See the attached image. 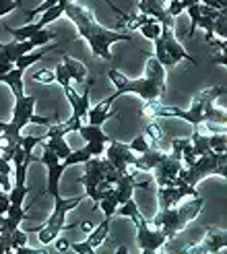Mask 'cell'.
I'll return each mask as SVG.
<instances>
[{"label": "cell", "instance_id": "6da1fadb", "mask_svg": "<svg viewBox=\"0 0 227 254\" xmlns=\"http://www.w3.org/2000/svg\"><path fill=\"white\" fill-rule=\"evenodd\" d=\"M64 15L74 23L79 35L85 37L87 44H89L93 56L97 58H104V60H112V52H110V46L116 44V42H132V37L128 33H122V31H112L106 29L104 25H99L95 21V15L89 6H83L77 2H70L64 6Z\"/></svg>", "mask_w": 227, "mask_h": 254}, {"label": "cell", "instance_id": "7a4b0ae2", "mask_svg": "<svg viewBox=\"0 0 227 254\" xmlns=\"http://www.w3.org/2000/svg\"><path fill=\"white\" fill-rule=\"evenodd\" d=\"M203 209H205V198L196 194V196H192V200L184 202V205L178 202L175 207L159 209L153 223H155V227L163 230V234L168 236V240H171V238H175L178 232H182L192 219H196Z\"/></svg>", "mask_w": 227, "mask_h": 254}, {"label": "cell", "instance_id": "3957f363", "mask_svg": "<svg viewBox=\"0 0 227 254\" xmlns=\"http://www.w3.org/2000/svg\"><path fill=\"white\" fill-rule=\"evenodd\" d=\"M207 176H221L227 178V155L225 153H215L209 151L205 155H198L192 166H188L178 172V178L184 184H190L196 188V184Z\"/></svg>", "mask_w": 227, "mask_h": 254}, {"label": "cell", "instance_id": "277c9868", "mask_svg": "<svg viewBox=\"0 0 227 254\" xmlns=\"http://www.w3.org/2000/svg\"><path fill=\"white\" fill-rule=\"evenodd\" d=\"M54 198V211L50 215V219L46 221V225L42 227H33L37 230V236H40V242L44 246H50L54 240L60 236V232L66 227V213L77 209L81 202H83V196H77V198H62L60 194L52 196Z\"/></svg>", "mask_w": 227, "mask_h": 254}, {"label": "cell", "instance_id": "5b68a950", "mask_svg": "<svg viewBox=\"0 0 227 254\" xmlns=\"http://www.w3.org/2000/svg\"><path fill=\"white\" fill-rule=\"evenodd\" d=\"M108 77L110 81L114 83V87H116V91H114V99L120 97V95H126V93H134L138 97H143L145 101L149 99H159L166 91H161V89L153 83V81H149L147 77L143 79H128V77H124V74L116 68H110L108 72Z\"/></svg>", "mask_w": 227, "mask_h": 254}, {"label": "cell", "instance_id": "8992f818", "mask_svg": "<svg viewBox=\"0 0 227 254\" xmlns=\"http://www.w3.org/2000/svg\"><path fill=\"white\" fill-rule=\"evenodd\" d=\"M130 219L136 225V242H138V248H141L143 254H153L168 242V236L163 234V230H159V227L151 230L147 225V219L143 217V213L138 209L130 215Z\"/></svg>", "mask_w": 227, "mask_h": 254}, {"label": "cell", "instance_id": "52a82bcc", "mask_svg": "<svg viewBox=\"0 0 227 254\" xmlns=\"http://www.w3.org/2000/svg\"><path fill=\"white\" fill-rule=\"evenodd\" d=\"M159 40H161V44H163V50H166V54H168L170 60L173 62V66L178 64L180 60H190L194 66H198V62L186 52V48L178 42V37H175V33H173V19L161 23V35H159Z\"/></svg>", "mask_w": 227, "mask_h": 254}, {"label": "cell", "instance_id": "ba28073f", "mask_svg": "<svg viewBox=\"0 0 227 254\" xmlns=\"http://www.w3.org/2000/svg\"><path fill=\"white\" fill-rule=\"evenodd\" d=\"M40 161L48 168V188H46V192L50 196L60 194V178H62V174H64L66 166L62 163V159L48 145H44V155L40 157Z\"/></svg>", "mask_w": 227, "mask_h": 254}, {"label": "cell", "instance_id": "9c48e42d", "mask_svg": "<svg viewBox=\"0 0 227 254\" xmlns=\"http://www.w3.org/2000/svg\"><path fill=\"white\" fill-rule=\"evenodd\" d=\"M104 180V159L102 157H91L85 161V174L79 178V182L85 186V194L97 202V184ZM95 209V207H93Z\"/></svg>", "mask_w": 227, "mask_h": 254}, {"label": "cell", "instance_id": "30bf717a", "mask_svg": "<svg viewBox=\"0 0 227 254\" xmlns=\"http://www.w3.org/2000/svg\"><path fill=\"white\" fill-rule=\"evenodd\" d=\"M182 157L180 155H175V153H166L163 155V159L157 163V166L151 170L155 176V182L157 186H173V180H175V176H178V172L182 170Z\"/></svg>", "mask_w": 227, "mask_h": 254}, {"label": "cell", "instance_id": "8fae6325", "mask_svg": "<svg viewBox=\"0 0 227 254\" xmlns=\"http://www.w3.org/2000/svg\"><path fill=\"white\" fill-rule=\"evenodd\" d=\"M104 153H106V159H108L120 174L128 172V168H132V163H134V159H136L134 151H130L128 145H124V143H120V141H110V143H108V149L104 151Z\"/></svg>", "mask_w": 227, "mask_h": 254}, {"label": "cell", "instance_id": "7c38bea8", "mask_svg": "<svg viewBox=\"0 0 227 254\" xmlns=\"http://www.w3.org/2000/svg\"><path fill=\"white\" fill-rule=\"evenodd\" d=\"M225 246H227V234H225V230L207 227V236L203 238V242L184 248V252H188V254H213V252L225 250Z\"/></svg>", "mask_w": 227, "mask_h": 254}, {"label": "cell", "instance_id": "4fadbf2b", "mask_svg": "<svg viewBox=\"0 0 227 254\" xmlns=\"http://www.w3.org/2000/svg\"><path fill=\"white\" fill-rule=\"evenodd\" d=\"M112 104H114V97L110 95L108 99L99 101L97 106L89 108V112H87L89 124H93V126H102V124H106V122L112 120V118H118V112H110V106H112Z\"/></svg>", "mask_w": 227, "mask_h": 254}, {"label": "cell", "instance_id": "5bb4252c", "mask_svg": "<svg viewBox=\"0 0 227 254\" xmlns=\"http://www.w3.org/2000/svg\"><path fill=\"white\" fill-rule=\"evenodd\" d=\"M143 134H145L147 143H149L151 147H155V149L163 151V153H168V149H170V138H166V134H163L161 126L155 122V118L147 122L145 132H143Z\"/></svg>", "mask_w": 227, "mask_h": 254}, {"label": "cell", "instance_id": "9a60e30c", "mask_svg": "<svg viewBox=\"0 0 227 254\" xmlns=\"http://www.w3.org/2000/svg\"><path fill=\"white\" fill-rule=\"evenodd\" d=\"M138 10L145 12V15L157 19L159 23L171 21L173 17L168 15V4L161 2V0H138Z\"/></svg>", "mask_w": 227, "mask_h": 254}, {"label": "cell", "instance_id": "2e32d148", "mask_svg": "<svg viewBox=\"0 0 227 254\" xmlns=\"http://www.w3.org/2000/svg\"><path fill=\"white\" fill-rule=\"evenodd\" d=\"M62 64H64V68H66V72H68L70 81L79 83V85H85V81L89 79V72H87V66L83 64V62L74 60L72 56L62 54Z\"/></svg>", "mask_w": 227, "mask_h": 254}, {"label": "cell", "instance_id": "e0dca14e", "mask_svg": "<svg viewBox=\"0 0 227 254\" xmlns=\"http://www.w3.org/2000/svg\"><path fill=\"white\" fill-rule=\"evenodd\" d=\"M145 77L149 81H153L161 91H166L168 89V83H166V68L161 66V62L153 56V58H147V64H145Z\"/></svg>", "mask_w": 227, "mask_h": 254}, {"label": "cell", "instance_id": "ac0fdd59", "mask_svg": "<svg viewBox=\"0 0 227 254\" xmlns=\"http://www.w3.org/2000/svg\"><path fill=\"white\" fill-rule=\"evenodd\" d=\"M163 155H166L163 151H159V149H155V147H149L145 153H141V157L134 159L132 168L138 170V172H151V170H153L157 163L163 159Z\"/></svg>", "mask_w": 227, "mask_h": 254}, {"label": "cell", "instance_id": "d6986e66", "mask_svg": "<svg viewBox=\"0 0 227 254\" xmlns=\"http://www.w3.org/2000/svg\"><path fill=\"white\" fill-rule=\"evenodd\" d=\"M23 72H25V70H21V68H17V66H15V68H10L8 72L0 74V83H6V85L10 87V91H12V95H15V99L25 95V87H23Z\"/></svg>", "mask_w": 227, "mask_h": 254}, {"label": "cell", "instance_id": "ffe728a7", "mask_svg": "<svg viewBox=\"0 0 227 254\" xmlns=\"http://www.w3.org/2000/svg\"><path fill=\"white\" fill-rule=\"evenodd\" d=\"M87 143H110L112 138L102 130V126H93V124H81L77 130Z\"/></svg>", "mask_w": 227, "mask_h": 254}, {"label": "cell", "instance_id": "44dd1931", "mask_svg": "<svg viewBox=\"0 0 227 254\" xmlns=\"http://www.w3.org/2000/svg\"><path fill=\"white\" fill-rule=\"evenodd\" d=\"M56 46H58V44H52V46L46 48V50H37V52L33 50V52H29V54L19 56V58L15 60V66H17V68H21V70H27L31 64H35V62H40L48 52H52V50H54Z\"/></svg>", "mask_w": 227, "mask_h": 254}, {"label": "cell", "instance_id": "7402d4cb", "mask_svg": "<svg viewBox=\"0 0 227 254\" xmlns=\"http://www.w3.org/2000/svg\"><path fill=\"white\" fill-rule=\"evenodd\" d=\"M110 221L112 219H104L102 223H99L95 230H91L89 232V236H87V244L89 246H93V248H97V246H102L104 242H106V238H108V232H110Z\"/></svg>", "mask_w": 227, "mask_h": 254}, {"label": "cell", "instance_id": "603a6c76", "mask_svg": "<svg viewBox=\"0 0 227 254\" xmlns=\"http://www.w3.org/2000/svg\"><path fill=\"white\" fill-rule=\"evenodd\" d=\"M40 29H44L42 25H40V21H35V23H27V25H23V27H19V29H15V27H6V31L15 37L17 42H23V40H29L31 35H35Z\"/></svg>", "mask_w": 227, "mask_h": 254}, {"label": "cell", "instance_id": "cb8c5ba5", "mask_svg": "<svg viewBox=\"0 0 227 254\" xmlns=\"http://www.w3.org/2000/svg\"><path fill=\"white\" fill-rule=\"evenodd\" d=\"M93 155H91V151H89V147H81V149H77V151H70V153L62 159V163H64L66 168H70V166H77V163H85L87 159H91Z\"/></svg>", "mask_w": 227, "mask_h": 254}, {"label": "cell", "instance_id": "d4e9b609", "mask_svg": "<svg viewBox=\"0 0 227 254\" xmlns=\"http://www.w3.org/2000/svg\"><path fill=\"white\" fill-rule=\"evenodd\" d=\"M205 122H213V124H225L227 122V112L223 108H215L213 104H209L205 108V114H203V124Z\"/></svg>", "mask_w": 227, "mask_h": 254}, {"label": "cell", "instance_id": "484cf974", "mask_svg": "<svg viewBox=\"0 0 227 254\" xmlns=\"http://www.w3.org/2000/svg\"><path fill=\"white\" fill-rule=\"evenodd\" d=\"M138 31H141L143 37H147V40H157V37L161 35V23L153 17H149V21L143 23L141 27H138Z\"/></svg>", "mask_w": 227, "mask_h": 254}, {"label": "cell", "instance_id": "4316f807", "mask_svg": "<svg viewBox=\"0 0 227 254\" xmlns=\"http://www.w3.org/2000/svg\"><path fill=\"white\" fill-rule=\"evenodd\" d=\"M190 143H192V147H194V153H196V155H205V153H209V151H211V147H209V136L200 134V130H194V132H192Z\"/></svg>", "mask_w": 227, "mask_h": 254}, {"label": "cell", "instance_id": "83f0119b", "mask_svg": "<svg viewBox=\"0 0 227 254\" xmlns=\"http://www.w3.org/2000/svg\"><path fill=\"white\" fill-rule=\"evenodd\" d=\"M102 207V211L106 213V217L108 219H112L114 215H116V209H118V198H116V194H108V196H104L102 200H99V205H97V209Z\"/></svg>", "mask_w": 227, "mask_h": 254}, {"label": "cell", "instance_id": "f1b7e54d", "mask_svg": "<svg viewBox=\"0 0 227 254\" xmlns=\"http://www.w3.org/2000/svg\"><path fill=\"white\" fill-rule=\"evenodd\" d=\"M209 147L211 151H215V153H225L227 151V136L225 132H215L209 136Z\"/></svg>", "mask_w": 227, "mask_h": 254}, {"label": "cell", "instance_id": "f546056e", "mask_svg": "<svg viewBox=\"0 0 227 254\" xmlns=\"http://www.w3.org/2000/svg\"><path fill=\"white\" fill-rule=\"evenodd\" d=\"M27 192H29L27 184H23V186H17V184H15V186L8 190L10 205H23V200H25V196H27Z\"/></svg>", "mask_w": 227, "mask_h": 254}, {"label": "cell", "instance_id": "4dcf8cb0", "mask_svg": "<svg viewBox=\"0 0 227 254\" xmlns=\"http://www.w3.org/2000/svg\"><path fill=\"white\" fill-rule=\"evenodd\" d=\"M213 31H215L221 40L227 37V8L219 12V17L215 19V25H213Z\"/></svg>", "mask_w": 227, "mask_h": 254}, {"label": "cell", "instance_id": "1f68e13d", "mask_svg": "<svg viewBox=\"0 0 227 254\" xmlns=\"http://www.w3.org/2000/svg\"><path fill=\"white\" fill-rule=\"evenodd\" d=\"M186 12L190 15V31H188V37H194V31H196V25H198V19H200V2L188 6Z\"/></svg>", "mask_w": 227, "mask_h": 254}, {"label": "cell", "instance_id": "d6a6232c", "mask_svg": "<svg viewBox=\"0 0 227 254\" xmlns=\"http://www.w3.org/2000/svg\"><path fill=\"white\" fill-rule=\"evenodd\" d=\"M21 246H27V234L21 232L19 227H17V230L10 232V250L15 252V250L21 248Z\"/></svg>", "mask_w": 227, "mask_h": 254}, {"label": "cell", "instance_id": "836d02e7", "mask_svg": "<svg viewBox=\"0 0 227 254\" xmlns=\"http://www.w3.org/2000/svg\"><path fill=\"white\" fill-rule=\"evenodd\" d=\"M33 81H37V83H44V85H50V83H54L56 81V74L52 72V70H48V68H40V70H35L33 74Z\"/></svg>", "mask_w": 227, "mask_h": 254}, {"label": "cell", "instance_id": "e575fe53", "mask_svg": "<svg viewBox=\"0 0 227 254\" xmlns=\"http://www.w3.org/2000/svg\"><path fill=\"white\" fill-rule=\"evenodd\" d=\"M58 2H68V0H46V2H42L37 8H33V10H29L27 12V21H31L35 15H42V12H46L48 8H52L54 4H58Z\"/></svg>", "mask_w": 227, "mask_h": 254}, {"label": "cell", "instance_id": "d590c367", "mask_svg": "<svg viewBox=\"0 0 227 254\" xmlns=\"http://www.w3.org/2000/svg\"><path fill=\"white\" fill-rule=\"evenodd\" d=\"M25 0H0V17L6 15V12H12L15 8H21Z\"/></svg>", "mask_w": 227, "mask_h": 254}, {"label": "cell", "instance_id": "8d00e7d4", "mask_svg": "<svg viewBox=\"0 0 227 254\" xmlns=\"http://www.w3.org/2000/svg\"><path fill=\"white\" fill-rule=\"evenodd\" d=\"M130 151H134V153H145V151L151 147L149 143H147V138H145V134H138L134 141H130Z\"/></svg>", "mask_w": 227, "mask_h": 254}, {"label": "cell", "instance_id": "74e56055", "mask_svg": "<svg viewBox=\"0 0 227 254\" xmlns=\"http://www.w3.org/2000/svg\"><path fill=\"white\" fill-rule=\"evenodd\" d=\"M70 250L79 252V254H95V248L87 244V240L85 242H70Z\"/></svg>", "mask_w": 227, "mask_h": 254}, {"label": "cell", "instance_id": "f35d334b", "mask_svg": "<svg viewBox=\"0 0 227 254\" xmlns=\"http://www.w3.org/2000/svg\"><path fill=\"white\" fill-rule=\"evenodd\" d=\"M10 207V198H8V192H4V190H0V215H4Z\"/></svg>", "mask_w": 227, "mask_h": 254}, {"label": "cell", "instance_id": "ab89813d", "mask_svg": "<svg viewBox=\"0 0 227 254\" xmlns=\"http://www.w3.org/2000/svg\"><path fill=\"white\" fill-rule=\"evenodd\" d=\"M54 246H56L58 252H66V250H70V242H68V240H64V238H56V240H54Z\"/></svg>", "mask_w": 227, "mask_h": 254}, {"label": "cell", "instance_id": "60d3db41", "mask_svg": "<svg viewBox=\"0 0 227 254\" xmlns=\"http://www.w3.org/2000/svg\"><path fill=\"white\" fill-rule=\"evenodd\" d=\"M213 62H215V64L219 62L221 66H225V64H227V60H225V50H219V54L213 52Z\"/></svg>", "mask_w": 227, "mask_h": 254}, {"label": "cell", "instance_id": "b9f144b4", "mask_svg": "<svg viewBox=\"0 0 227 254\" xmlns=\"http://www.w3.org/2000/svg\"><path fill=\"white\" fill-rule=\"evenodd\" d=\"M79 227H81V230H83V232H85V234H89V232H91V230H93V227H91V223H89V221H83V223H81V225H79Z\"/></svg>", "mask_w": 227, "mask_h": 254}, {"label": "cell", "instance_id": "7bdbcfd3", "mask_svg": "<svg viewBox=\"0 0 227 254\" xmlns=\"http://www.w3.org/2000/svg\"><path fill=\"white\" fill-rule=\"evenodd\" d=\"M118 252H120V254H126L128 250H126V246H120V248H118Z\"/></svg>", "mask_w": 227, "mask_h": 254}, {"label": "cell", "instance_id": "ee69618b", "mask_svg": "<svg viewBox=\"0 0 227 254\" xmlns=\"http://www.w3.org/2000/svg\"><path fill=\"white\" fill-rule=\"evenodd\" d=\"M2 219H4V215H0V232H2Z\"/></svg>", "mask_w": 227, "mask_h": 254}, {"label": "cell", "instance_id": "f6af8a7d", "mask_svg": "<svg viewBox=\"0 0 227 254\" xmlns=\"http://www.w3.org/2000/svg\"><path fill=\"white\" fill-rule=\"evenodd\" d=\"M2 143H4V141H2V136H0V149H2Z\"/></svg>", "mask_w": 227, "mask_h": 254}, {"label": "cell", "instance_id": "bcb514c9", "mask_svg": "<svg viewBox=\"0 0 227 254\" xmlns=\"http://www.w3.org/2000/svg\"><path fill=\"white\" fill-rule=\"evenodd\" d=\"M0 134H2V122H0Z\"/></svg>", "mask_w": 227, "mask_h": 254}, {"label": "cell", "instance_id": "7dc6e473", "mask_svg": "<svg viewBox=\"0 0 227 254\" xmlns=\"http://www.w3.org/2000/svg\"><path fill=\"white\" fill-rule=\"evenodd\" d=\"M0 48H2V42H0Z\"/></svg>", "mask_w": 227, "mask_h": 254}]
</instances>
